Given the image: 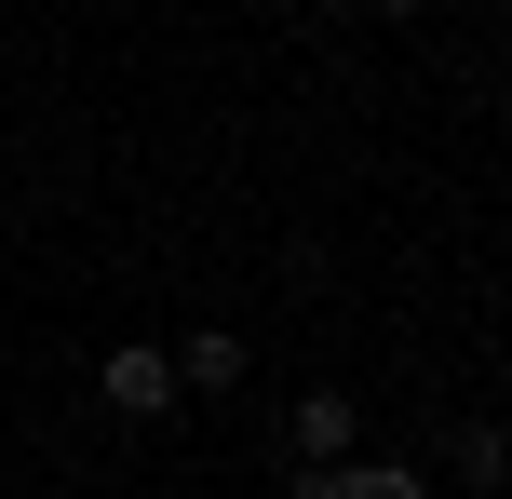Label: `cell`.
Returning a JSON list of instances; mask_svg holds the SVG:
<instances>
[{
    "instance_id": "2",
    "label": "cell",
    "mask_w": 512,
    "mask_h": 499,
    "mask_svg": "<svg viewBox=\"0 0 512 499\" xmlns=\"http://www.w3.org/2000/svg\"><path fill=\"white\" fill-rule=\"evenodd\" d=\"M283 446H297V486H324L337 459H364V405L351 392H297L283 405Z\"/></svg>"
},
{
    "instance_id": "5",
    "label": "cell",
    "mask_w": 512,
    "mask_h": 499,
    "mask_svg": "<svg viewBox=\"0 0 512 499\" xmlns=\"http://www.w3.org/2000/svg\"><path fill=\"white\" fill-rule=\"evenodd\" d=\"M459 473H472V486H512V432H499V419L459 432Z\"/></svg>"
},
{
    "instance_id": "4",
    "label": "cell",
    "mask_w": 512,
    "mask_h": 499,
    "mask_svg": "<svg viewBox=\"0 0 512 499\" xmlns=\"http://www.w3.org/2000/svg\"><path fill=\"white\" fill-rule=\"evenodd\" d=\"M297 499H432V473H418V459H337V473L297 486Z\"/></svg>"
},
{
    "instance_id": "3",
    "label": "cell",
    "mask_w": 512,
    "mask_h": 499,
    "mask_svg": "<svg viewBox=\"0 0 512 499\" xmlns=\"http://www.w3.org/2000/svg\"><path fill=\"white\" fill-rule=\"evenodd\" d=\"M176 392H216V405L243 392V338H230V324H189V338H176Z\"/></svg>"
},
{
    "instance_id": "1",
    "label": "cell",
    "mask_w": 512,
    "mask_h": 499,
    "mask_svg": "<svg viewBox=\"0 0 512 499\" xmlns=\"http://www.w3.org/2000/svg\"><path fill=\"white\" fill-rule=\"evenodd\" d=\"M95 392H108V419H135V432H162V419H176V351H162V338H108V365H95Z\"/></svg>"
}]
</instances>
